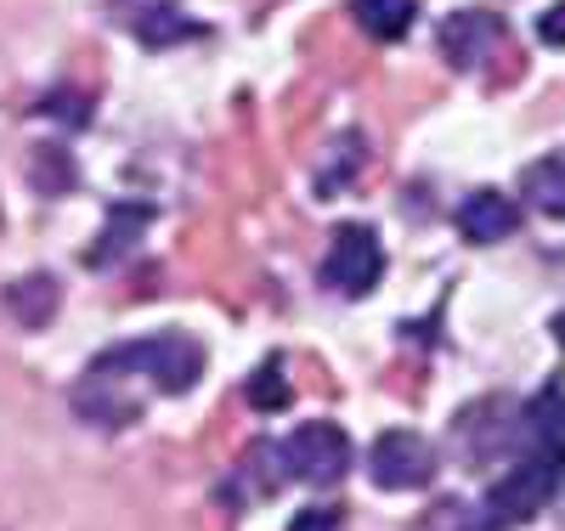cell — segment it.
I'll use <instances>...</instances> for the list:
<instances>
[{"label": "cell", "mask_w": 565, "mask_h": 531, "mask_svg": "<svg viewBox=\"0 0 565 531\" xmlns=\"http://www.w3.org/2000/svg\"><path fill=\"white\" fill-rule=\"evenodd\" d=\"M367 475L380 492H418V487H430V475H436V447L424 442L418 429H385V436L367 447Z\"/></svg>", "instance_id": "obj_5"}, {"label": "cell", "mask_w": 565, "mask_h": 531, "mask_svg": "<svg viewBox=\"0 0 565 531\" xmlns=\"http://www.w3.org/2000/svg\"><path fill=\"white\" fill-rule=\"evenodd\" d=\"M565 480V458H521L509 475H498V487L481 503V525L487 531H509V525H526Z\"/></svg>", "instance_id": "obj_2"}, {"label": "cell", "mask_w": 565, "mask_h": 531, "mask_svg": "<svg viewBox=\"0 0 565 531\" xmlns=\"http://www.w3.org/2000/svg\"><path fill=\"white\" fill-rule=\"evenodd\" d=\"M537 40H543V45H565V0L537 18Z\"/></svg>", "instance_id": "obj_14"}, {"label": "cell", "mask_w": 565, "mask_h": 531, "mask_svg": "<svg viewBox=\"0 0 565 531\" xmlns=\"http://www.w3.org/2000/svg\"><path fill=\"white\" fill-rule=\"evenodd\" d=\"M249 402H255L260 413H282V407L295 402V391H289V379H282V362H277V357L249 373Z\"/></svg>", "instance_id": "obj_13"}, {"label": "cell", "mask_w": 565, "mask_h": 531, "mask_svg": "<svg viewBox=\"0 0 565 531\" xmlns=\"http://www.w3.org/2000/svg\"><path fill=\"white\" fill-rule=\"evenodd\" d=\"M317 277L334 288V295H345V300L373 295L380 277H385V244H380V232H373L367 221H340L334 237H328V255H322Z\"/></svg>", "instance_id": "obj_3"}, {"label": "cell", "mask_w": 565, "mask_h": 531, "mask_svg": "<svg viewBox=\"0 0 565 531\" xmlns=\"http://www.w3.org/2000/svg\"><path fill=\"white\" fill-rule=\"evenodd\" d=\"M521 192H526V204L548 221H565V153H548L537 159L526 176H521Z\"/></svg>", "instance_id": "obj_11"}, {"label": "cell", "mask_w": 565, "mask_h": 531, "mask_svg": "<svg viewBox=\"0 0 565 531\" xmlns=\"http://www.w3.org/2000/svg\"><path fill=\"white\" fill-rule=\"evenodd\" d=\"M548 328H554V340H559V346H565V311H559V317H554V322H548Z\"/></svg>", "instance_id": "obj_16"}, {"label": "cell", "mask_w": 565, "mask_h": 531, "mask_svg": "<svg viewBox=\"0 0 565 531\" xmlns=\"http://www.w3.org/2000/svg\"><path fill=\"white\" fill-rule=\"evenodd\" d=\"M289 531H340V514L334 509H300Z\"/></svg>", "instance_id": "obj_15"}, {"label": "cell", "mask_w": 565, "mask_h": 531, "mask_svg": "<svg viewBox=\"0 0 565 531\" xmlns=\"http://www.w3.org/2000/svg\"><path fill=\"white\" fill-rule=\"evenodd\" d=\"M125 29L141 45H175V40H193L199 34V23L181 18L170 0H130V7H125Z\"/></svg>", "instance_id": "obj_9"}, {"label": "cell", "mask_w": 565, "mask_h": 531, "mask_svg": "<svg viewBox=\"0 0 565 531\" xmlns=\"http://www.w3.org/2000/svg\"><path fill=\"white\" fill-rule=\"evenodd\" d=\"M436 40H441V57L452 68H481L487 52H498V45H503V18H492L481 7H463V12H447L441 18Z\"/></svg>", "instance_id": "obj_6"}, {"label": "cell", "mask_w": 565, "mask_h": 531, "mask_svg": "<svg viewBox=\"0 0 565 531\" xmlns=\"http://www.w3.org/2000/svg\"><path fill=\"white\" fill-rule=\"evenodd\" d=\"M463 244H498V237H514V226H521V204L509 199V192L498 187H476L469 199L452 210Z\"/></svg>", "instance_id": "obj_7"}, {"label": "cell", "mask_w": 565, "mask_h": 531, "mask_svg": "<svg viewBox=\"0 0 565 531\" xmlns=\"http://www.w3.org/2000/svg\"><path fill=\"white\" fill-rule=\"evenodd\" d=\"M282 464H289L295 480H311V487H334L351 469V436L334 418H311L300 424L289 442H282Z\"/></svg>", "instance_id": "obj_4"}, {"label": "cell", "mask_w": 565, "mask_h": 531, "mask_svg": "<svg viewBox=\"0 0 565 531\" xmlns=\"http://www.w3.org/2000/svg\"><path fill=\"white\" fill-rule=\"evenodd\" d=\"M351 18L373 40H407V29L418 23V0H351Z\"/></svg>", "instance_id": "obj_12"}, {"label": "cell", "mask_w": 565, "mask_h": 531, "mask_svg": "<svg viewBox=\"0 0 565 531\" xmlns=\"http://www.w3.org/2000/svg\"><path fill=\"white\" fill-rule=\"evenodd\" d=\"M57 277H45V272H29V277H18L12 288H7V311L23 322V328H45L57 317Z\"/></svg>", "instance_id": "obj_10"}, {"label": "cell", "mask_w": 565, "mask_h": 531, "mask_svg": "<svg viewBox=\"0 0 565 531\" xmlns=\"http://www.w3.org/2000/svg\"><path fill=\"white\" fill-rule=\"evenodd\" d=\"M521 458H565V402L559 391H543L521 407Z\"/></svg>", "instance_id": "obj_8"}, {"label": "cell", "mask_w": 565, "mask_h": 531, "mask_svg": "<svg viewBox=\"0 0 565 531\" xmlns=\"http://www.w3.org/2000/svg\"><path fill=\"white\" fill-rule=\"evenodd\" d=\"M90 368L97 373H141V379H153L164 396H186L204 379V346L193 333H153V340H130V346L103 351Z\"/></svg>", "instance_id": "obj_1"}]
</instances>
